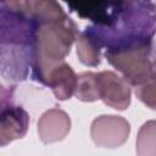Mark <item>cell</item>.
<instances>
[{"label": "cell", "instance_id": "7", "mask_svg": "<svg viewBox=\"0 0 156 156\" xmlns=\"http://www.w3.org/2000/svg\"><path fill=\"white\" fill-rule=\"evenodd\" d=\"M29 116L22 107H7L0 112V146L26 135Z\"/></svg>", "mask_w": 156, "mask_h": 156}, {"label": "cell", "instance_id": "3", "mask_svg": "<svg viewBox=\"0 0 156 156\" xmlns=\"http://www.w3.org/2000/svg\"><path fill=\"white\" fill-rule=\"evenodd\" d=\"M129 122L116 115H102L96 117L90 126V136L99 147L116 149L122 146L129 136Z\"/></svg>", "mask_w": 156, "mask_h": 156}, {"label": "cell", "instance_id": "2", "mask_svg": "<svg viewBox=\"0 0 156 156\" xmlns=\"http://www.w3.org/2000/svg\"><path fill=\"white\" fill-rule=\"evenodd\" d=\"M106 58L122 73L129 85L138 87L155 78L154 63L147 55L146 46L133 45L124 49H110L106 51Z\"/></svg>", "mask_w": 156, "mask_h": 156}, {"label": "cell", "instance_id": "6", "mask_svg": "<svg viewBox=\"0 0 156 156\" xmlns=\"http://www.w3.org/2000/svg\"><path fill=\"white\" fill-rule=\"evenodd\" d=\"M71 129L69 116L60 108L45 111L38 121V134L44 144L63 140Z\"/></svg>", "mask_w": 156, "mask_h": 156}, {"label": "cell", "instance_id": "1", "mask_svg": "<svg viewBox=\"0 0 156 156\" xmlns=\"http://www.w3.org/2000/svg\"><path fill=\"white\" fill-rule=\"evenodd\" d=\"M77 39L76 24L68 18L63 22L44 23L35 35V68L39 79L45 83L50 71L65 61Z\"/></svg>", "mask_w": 156, "mask_h": 156}, {"label": "cell", "instance_id": "4", "mask_svg": "<svg viewBox=\"0 0 156 156\" xmlns=\"http://www.w3.org/2000/svg\"><path fill=\"white\" fill-rule=\"evenodd\" d=\"M82 18L98 24H111L135 0H65Z\"/></svg>", "mask_w": 156, "mask_h": 156}, {"label": "cell", "instance_id": "5", "mask_svg": "<svg viewBox=\"0 0 156 156\" xmlns=\"http://www.w3.org/2000/svg\"><path fill=\"white\" fill-rule=\"evenodd\" d=\"M99 85V98L107 106L123 111L130 105V87L112 71H102L96 73Z\"/></svg>", "mask_w": 156, "mask_h": 156}, {"label": "cell", "instance_id": "9", "mask_svg": "<svg viewBox=\"0 0 156 156\" xmlns=\"http://www.w3.org/2000/svg\"><path fill=\"white\" fill-rule=\"evenodd\" d=\"M29 13L41 24L63 22L68 20L57 0H33Z\"/></svg>", "mask_w": 156, "mask_h": 156}, {"label": "cell", "instance_id": "12", "mask_svg": "<svg viewBox=\"0 0 156 156\" xmlns=\"http://www.w3.org/2000/svg\"><path fill=\"white\" fill-rule=\"evenodd\" d=\"M155 121H149L143 124L136 138V154L140 156L155 155Z\"/></svg>", "mask_w": 156, "mask_h": 156}, {"label": "cell", "instance_id": "13", "mask_svg": "<svg viewBox=\"0 0 156 156\" xmlns=\"http://www.w3.org/2000/svg\"><path fill=\"white\" fill-rule=\"evenodd\" d=\"M135 94L140 101L147 105L150 108H155V78L149 82L135 87Z\"/></svg>", "mask_w": 156, "mask_h": 156}, {"label": "cell", "instance_id": "10", "mask_svg": "<svg viewBox=\"0 0 156 156\" xmlns=\"http://www.w3.org/2000/svg\"><path fill=\"white\" fill-rule=\"evenodd\" d=\"M74 95L78 100L84 102H93L99 100V85L96 73L83 72L77 76Z\"/></svg>", "mask_w": 156, "mask_h": 156}, {"label": "cell", "instance_id": "14", "mask_svg": "<svg viewBox=\"0 0 156 156\" xmlns=\"http://www.w3.org/2000/svg\"><path fill=\"white\" fill-rule=\"evenodd\" d=\"M4 1L10 9L22 13H29L33 2V0H4Z\"/></svg>", "mask_w": 156, "mask_h": 156}, {"label": "cell", "instance_id": "8", "mask_svg": "<svg viewBox=\"0 0 156 156\" xmlns=\"http://www.w3.org/2000/svg\"><path fill=\"white\" fill-rule=\"evenodd\" d=\"M76 82L77 74L74 73L73 68L63 61L50 71L46 77L45 84L51 88L57 100L65 101L74 94Z\"/></svg>", "mask_w": 156, "mask_h": 156}, {"label": "cell", "instance_id": "11", "mask_svg": "<svg viewBox=\"0 0 156 156\" xmlns=\"http://www.w3.org/2000/svg\"><path fill=\"white\" fill-rule=\"evenodd\" d=\"M77 55L79 61L90 67H95L100 63V49L91 37L87 33L79 34L77 37Z\"/></svg>", "mask_w": 156, "mask_h": 156}]
</instances>
